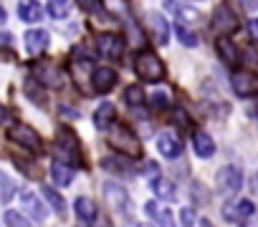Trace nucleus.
I'll return each instance as SVG.
<instances>
[{
  "instance_id": "34",
  "label": "nucleus",
  "mask_w": 258,
  "mask_h": 227,
  "mask_svg": "<svg viewBox=\"0 0 258 227\" xmlns=\"http://www.w3.org/2000/svg\"><path fill=\"white\" fill-rule=\"evenodd\" d=\"M152 103H155V108H165V106H167V93L157 91V93L152 96Z\"/></svg>"
},
{
  "instance_id": "39",
  "label": "nucleus",
  "mask_w": 258,
  "mask_h": 227,
  "mask_svg": "<svg viewBox=\"0 0 258 227\" xmlns=\"http://www.w3.org/2000/svg\"><path fill=\"white\" fill-rule=\"evenodd\" d=\"M137 227H152V224H137Z\"/></svg>"
},
{
  "instance_id": "30",
  "label": "nucleus",
  "mask_w": 258,
  "mask_h": 227,
  "mask_svg": "<svg viewBox=\"0 0 258 227\" xmlns=\"http://www.w3.org/2000/svg\"><path fill=\"white\" fill-rule=\"evenodd\" d=\"M101 167L109 169V172H116V174H132V169H124V164H121L119 159H114V157L101 159Z\"/></svg>"
},
{
  "instance_id": "23",
  "label": "nucleus",
  "mask_w": 258,
  "mask_h": 227,
  "mask_svg": "<svg viewBox=\"0 0 258 227\" xmlns=\"http://www.w3.org/2000/svg\"><path fill=\"white\" fill-rule=\"evenodd\" d=\"M41 194L48 199V204L53 207V212H56V214H61V217L66 214V202H63V197H61V194H58L53 187H46V184H41Z\"/></svg>"
},
{
  "instance_id": "16",
  "label": "nucleus",
  "mask_w": 258,
  "mask_h": 227,
  "mask_svg": "<svg viewBox=\"0 0 258 227\" xmlns=\"http://www.w3.org/2000/svg\"><path fill=\"white\" fill-rule=\"evenodd\" d=\"M38 78H41V83L48 86V88H61V86H63V73H61V68L53 66V63L38 66Z\"/></svg>"
},
{
  "instance_id": "29",
  "label": "nucleus",
  "mask_w": 258,
  "mask_h": 227,
  "mask_svg": "<svg viewBox=\"0 0 258 227\" xmlns=\"http://www.w3.org/2000/svg\"><path fill=\"white\" fill-rule=\"evenodd\" d=\"M3 219H6V224H8V227H31V224H28V219H26V217H21V212H13V209H8V212L3 214Z\"/></svg>"
},
{
  "instance_id": "24",
  "label": "nucleus",
  "mask_w": 258,
  "mask_h": 227,
  "mask_svg": "<svg viewBox=\"0 0 258 227\" xmlns=\"http://www.w3.org/2000/svg\"><path fill=\"white\" fill-rule=\"evenodd\" d=\"M18 16L26 23H38L41 21V6L38 3H21L18 6Z\"/></svg>"
},
{
  "instance_id": "36",
  "label": "nucleus",
  "mask_w": 258,
  "mask_h": 227,
  "mask_svg": "<svg viewBox=\"0 0 258 227\" xmlns=\"http://www.w3.org/2000/svg\"><path fill=\"white\" fill-rule=\"evenodd\" d=\"M250 113H253V117H255V119H258V98H255V101H253V106H250Z\"/></svg>"
},
{
  "instance_id": "8",
  "label": "nucleus",
  "mask_w": 258,
  "mask_h": 227,
  "mask_svg": "<svg viewBox=\"0 0 258 227\" xmlns=\"http://www.w3.org/2000/svg\"><path fill=\"white\" fill-rule=\"evenodd\" d=\"M96 48L106 58H119L121 51H124V41L116 33H99L96 36Z\"/></svg>"
},
{
  "instance_id": "18",
  "label": "nucleus",
  "mask_w": 258,
  "mask_h": 227,
  "mask_svg": "<svg viewBox=\"0 0 258 227\" xmlns=\"http://www.w3.org/2000/svg\"><path fill=\"white\" fill-rule=\"evenodd\" d=\"M192 144H195V154H198V157H203V159H210V157L215 154V142L210 139V134H208V132H195Z\"/></svg>"
},
{
  "instance_id": "7",
  "label": "nucleus",
  "mask_w": 258,
  "mask_h": 227,
  "mask_svg": "<svg viewBox=\"0 0 258 227\" xmlns=\"http://www.w3.org/2000/svg\"><path fill=\"white\" fill-rule=\"evenodd\" d=\"M253 212H255V207H253L250 199H233V202H228V204L223 207V217H225L228 222H243V219H248Z\"/></svg>"
},
{
  "instance_id": "20",
  "label": "nucleus",
  "mask_w": 258,
  "mask_h": 227,
  "mask_svg": "<svg viewBox=\"0 0 258 227\" xmlns=\"http://www.w3.org/2000/svg\"><path fill=\"white\" fill-rule=\"evenodd\" d=\"M51 177H53V182H56L58 187H69L71 179H74V167H69V164H63L61 159H56L53 167H51Z\"/></svg>"
},
{
  "instance_id": "17",
  "label": "nucleus",
  "mask_w": 258,
  "mask_h": 227,
  "mask_svg": "<svg viewBox=\"0 0 258 227\" xmlns=\"http://www.w3.org/2000/svg\"><path fill=\"white\" fill-rule=\"evenodd\" d=\"M104 199H106V204H109L111 209H124V204H126V192H124V187H119V184H114V182H106V184H104Z\"/></svg>"
},
{
  "instance_id": "27",
  "label": "nucleus",
  "mask_w": 258,
  "mask_h": 227,
  "mask_svg": "<svg viewBox=\"0 0 258 227\" xmlns=\"http://www.w3.org/2000/svg\"><path fill=\"white\" fill-rule=\"evenodd\" d=\"M124 101H126L129 106H142V101H145V88H142V86H126Z\"/></svg>"
},
{
  "instance_id": "6",
  "label": "nucleus",
  "mask_w": 258,
  "mask_h": 227,
  "mask_svg": "<svg viewBox=\"0 0 258 227\" xmlns=\"http://www.w3.org/2000/svg\"><path fill=\"white\" fill-rule=\"evenodd\" d=\"M230 83H233V91L238 96H243V98L258 93V76L250 73V71H235L230 76Z\"/></svg>"
},
{
  "instance_id": "37",
  "label": "nucleus",
  "mask_w": 258,
  "mask_h": 227,
  "mask_svg": "<svg viewBox=\"0 0 258 227\" xmlns=\"http://www.w3.org/2000/svg\"><path fill=\"white\" fill-rule=\"evenodd\" d=\"M200 227H213V222H210V219H203V222H200Z\"/></svg>"
},
{
  "instance_id": "13",
  "label": "nucleus",
  "mask_w": 258,
  "mask_h": 227,
  "mask_svg": "<svg viewBox=\"0 0 258 227\" xmlns=\"http://www.w3.org/2000/svg\"><path fill=\"white\" fill-rule=\"evenodd\" d=\"M23 41H26V51H28L31 56H41V53L48 48V33H46L43 28H33V31H28Z\"/></svg>"
},
{
  "instance_id": "2",
  "label": "nucleus",
  "mask_w": 258,
  "mask_h": 227,
  "mask_svg": "<svg viewBox=\"0 0 258 227\" xmlns=\"http://www.w3.org/2000/svg\"><path fill=\"white\" fill-rule=\"evenodd\" d=\"M135 71H137V76H140L142 81H147V83H157V81H162V76H165V66H162V61L157 58V53H152V51H140V53H137V58H135Z\"/></svg>"
},
{
  "instance_id": "22",
  "label": "nucleus",
  "mask_w": 258,
  "mask_h": 227,
  "mask_svg": "<svg viewBox=\"0 0 258 227\" xmlns=\"http://www.w3.org/2000/svg\"><path fill=\"white\" fill-rule=\"evenodd\" d=\"M145 209H147V214H150L160 227H172V214H170V209H167V207H160V204L152 199V202H147V204H145Z\"/></svg>"
},
{
  "instance_id": "14",
  "label": "nucleus",
  "mask_w": 258,
  "mask_h": 227,
  "mask_svg": "<svg viewBox=\"0 0 258 227\" xmlns=\"http://www.w3.org/2000/svg\"><path fill=\"white\" fill-rule=\"evenodd\" d=\"M157 149H160V154L167 157V159H177V157L182 154L180 139H177L175 134H170V132H165V134L157 137Z\"/></svg>"
},
{
  "instance_id": "19",
  "label": "nucleus",
  "mask_w": 258,
  "mask_h": 227,
  "mask_svg": "<svg viewBox=\"0 0 258 227\" xmlns=\"http://www.w3.org/2000/svg\"><path fill=\"white\" fill-rule=\"evenodd\" d=\"M218 53H220V58H223L228 66H238V63H240V51H238V46H235L233 41H228V38H218Z\"/></svg>"
},
{
  "instance_id": "33",
  "label": "nucleus",
  "mask_w": 258,
  "mask_h": 227,
  "mask_svg": "<svg viewBox=\"0 0 258 227\" xmlns=\"http://www.w3.org/2000/svg\"><path fill=\"white\" fill-rule=\"evenodd\" d=\"M79 6H81V11L94 13V11H99V8H101V0H79Z\"/></svg>"
},
{
  "instance_id": "31",
  "label": "nucleus",
  "mask_w": 258,
  "mask_h": 227,
  "mask_svg": "<svg viewBox=\"0 0 258 227\" xmlns=\"http://www.w3.org/2000/svg\"><path fill=\"white\" fill-rule=\"evenodd\" d=\"M0 182H3V194H0V199H3V204H8L11 202V197H13V182H11V177L8 174H0Z\"/></svg>"
},
{
  "instance_id": "12",
  "label": "nucleus",
  "mask_w": 258,
  "mask_h": 227,
  "mask_svg": "<svg viewBox=\"0 0 258 227\" xmlns=\"http://www.w3.org/2000/svg\"><path fill=\"white\" fill-rule=\"evenodd\" d=\"M147 23H150V31H152L155 41L160 46H167V41H170V23L162 18V13H147Z\"/></svg>"
},
{
  "instance_id": "11",
  "label": "nucleus",
  "mask_w": 258,
  "mask_h": 227,
  "mask_svg": "<svg viewBox=\"0 0 258 227\" xmlns=\"http://www.w3.org/2000/svg\"><path fill=\"white\" fill-rule=\"evenodd\" d=\"M213 28L220 33H233L238 28V18L233 16V11L228 6H220L213 11Z\"/></svg>"
},
{
  "instance_id": "21",
  "label": "nucleus",
  "mask_w": 258,
  "mask_h": 227,
  "mask_svg": "<svg viewBox=\"0 0 258 227\" xmlns=\"http://www.w3.org/2000/svg\"><path fill=\"white\" fill-rule=\"evenodd\" d=\"M74 212H76V217L81 219V222H91V219H96V204L89 199V197H79L76 202H74Z\"/></svg>"
},
{
  "instance_id": "10",
  "label": "nucleus",
  "mask_w": 258,
  "mask_h": 227,
  "mask_svg": "<svg viewBox=\"0 0 258 227\" xmlns=\"http://www.w3.org/2000/svg\"><path fill=\"white\" fill-rule=\"evenodd\" d=\"M91 86H94V91H99V93H109V91L116 86V71L109 68V66H99V68L91 73Z\"/></svg>"
},
{
  "instance_id": "4",
  "label": "nucleus",
  "mask_w": 258,
  "mask_h": 227,
  "mask_svg": "<svg viewBox=\"0 0 258 227\" xmlns=\"http://www.w3.org/2000/svg\"><path fill=\"white\" fill-rule=\"evenodd\" d=\"M8 139L16 142L18 147L33 152V154L43 152V142H41V137H38L31 127H26V124H13V127H8Z\"/></svg>"
},
{
  "instance_id": "1",
  "label": "nucleus",
  "mask_w": 258,
  "mask_h": 227,
  "mask_svg": "<svg viewBox=\"0 0 258 227\" xmlns=\"http://www.w3.org/2000/svg\"><path fill=\"white\" fill-rule=\"evenodd\" d=\"M106 142L109 147H114L116 152L126 154V157H140L142 154V142L137 139V134L124 127V124H114L109 132H106Z\"/></svg>"
},
{
  "instance_id": "25",
  "label": "nucleus",
  "mask_w": 258,
  "mask_h": 227,
  "mask_svg": "<svg viewBox=\"0 0 258 227\" xmlns=\"http://www.w3.org/2000/svg\"><path fill=\"white\" fill-rule=\"evenodd\" d=\"M71 13V0H48V16L61 21Z\"/></svg>"
},
{
  "instance_id": "38",
  "label": "nucleus",
  "mask_w": 258,
  "mask_h": 227,
  "mask_svg": "<svg viewBox=\"0 0 258 227\" xmlns=\"http://www.w3.org/2000/svg\"><path fill=\"white\" fill-rule=\"evenodd\" d=\"M79 227H89V224H86V222H81V224H79Z\"/></svg>"
},
{
  "instance_id": "28",
  "label": "nucleus",
  "mask_w": 258,
  "mask_h": 227,
  "mask_svg": "<svg viewBox=\"0 0 258 227\" xmlns=\"http://www.w3.org/2000/svg\"><path fill=\"white\" fill-rule=\"evenodd\" d=\"M177 38H180V43H182V46H187V48H195V46H198V36H195L185 23H180V26H177Z\"/></svg>"
},
{
  "instance_id": "15",
  "label": "nucleus",
  "mask_w": 258,
  "mask_h": 227,
  "mask_svg": "<svg viewBox=\"0 0 258 227\" xmlns=\"http://www.w3.org/2000/svg\"><path fill=\"white\" fill-rule=\"evenodd\" d=\"M94 124H96V129H104V132H109V129L116 124V108H114V103L104 101V103L96 108V113H94Z\"/></svg>"
},
{
  "instance_id": "32",
  "label": "nucleus",
  "mask_w": 258,
  "mask_h": 227,
  "mask_svg": "<svg viewBox=\"0 0 258 227\" xmlns=\"http://www.w3.org/2000/svg\"><path fill=\"white\" fill-rule=\"evenodd\" d=\"M180 222H182V227H192L195 224V212L190 207H182L180 209Z\"/></svg>"
},
{
  "instance_id": "26",
  "label": "nucleus",
  "mask_w": 258,
  "mask_h": 227,
  "mask_svg": "<svg viewBox=\"0 0 258 227\" xmlns=\"http://www.w3.org/2000/svg\"><path fill=\"white\" fill-rule=\"evenodd\" d=\"M152 189H155V194L162 197V199H175V194H177L175 187H172V182H167V179H162V177L152 182Z\"/></svg>"
},
{
  "instance_id": "9",
  "label": "nucleus",
  "mask_w": 258,
  "mask_h": 227,
  "mask_svg": "<svg viewBox=\"0 0 258 227\" xmlns=\"http://www.w3.org/2000/svg\"><path fill=\"white\" fill-rule=\"evenodd\" d=\"M21 207H23V212H26L28 217H33L36 222H46V217H48L46 204H43L41 197L33 194V192H23V194H21Z\"/></svg>"
},
{
  "instance_id": "35",
  "label": "nucleus",
  "mask_w": 258,
  "mask_h": 227,
  "mask_svg": "<svg viewBox=\"0 0 258 227\" xmlns=\"http://www.w3.org/2000/svg\"><path fill=\"white\" fill-rule=\"evenodd\" d=\"M248 33H250V36L258 41V18H253V21L248 23Z\"/></svg>"
},
{
  "instance_id": "3",
  "label": "nucleus",
  "mask_w": 258,
  "mask_h": 227,
  "mask_svg": "<svg viewBox=\"0 0 258 227\" xmlns=\"http://www.w3.org/2000/svg\"><path fill=\"white\" fill-rule=\"evenodd\" d=\"M58 147H56V154L63 164L69 167H79L81 164V149H79V139L71 129H61L58 132Z\"/></svg>"
},
{
  "instance_id": "5",
  "label": "nucleus",
  "mask_w": 258,
  "mask_h": 227,
  "mask_svg": "<svg viewBox=\"0 0 258 227\" xmlns=\"http://www.w3.org/2000/svg\"><path fill=\"white\" fill-rule=\"evenodd\" d=\"M215 179H218V189L223 194H235L243 184V172L238 167H223Z\"/></svg>"
}]
</instances>
